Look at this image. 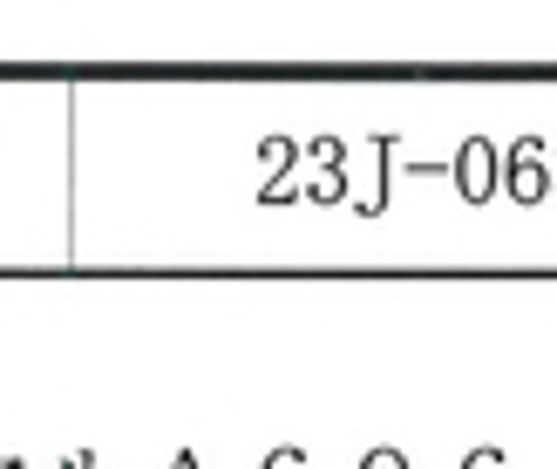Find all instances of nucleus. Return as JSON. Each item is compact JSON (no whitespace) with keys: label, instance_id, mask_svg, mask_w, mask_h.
<instances>
[{"label":"nucleus","instance_id":"obj_10","mask_svg":"<svg viewBox=\"0 0 557 469\" xmlns=\"http://www.w3.org/2000/svg\"><path fill=\"white\" fill-rule=\"evenodd\" d=\"M0 469H21V456H0Z\"/></svg>","mask_w":557,"mask_h":469},{"label":"nucleus","instance_id":"obj_9","mask_svg":"<svg viewBox=\"0 0 557 469\" xmlns=\"http://www.w3.org/2000/svg\"><path fill=\"white\" fill-rule=\"evenodd\" d=\"M171 469H205V462H198V456H190V449H177V456H171Z\"/></svg>","mask_w":557,"mask_h":469},{"label":"nucleus","instance_id":"obj_6","mask_svg":"<svg viewBox=\"0 0 557 469\" xmlns=\"http://www.w3.org/2000/svg\"><path fill=\"white\" fill-rule=\"evenodd\" d=\"M259 469H306V449H299V443H278V449H265Z\"/></svg>","mask_w":557,"mask_h":469},{"label":"nucleus","instance_id":"obj_8","mask_svg":"<svg viewBox=\"0 0 557 469\" xmlns=\"http://www.w3.org/2000/svg\"><path fill=\"white\" fill-rule=\"evenodd\" d=\"M462 469H504V449H469Z\"/></svg>","mask_w":557,"mask_h":469},{"label":"nucleus","instance_id":"obj_4","mask_svg":"<svg viewBox=\"0 0 557 469\" xmlns=\"http://www.w3.org/2000/svg\"><path fill=\"white\" fill-rule=\"evenodd\" d=\"M347 190H354V184H347V163H326V171L306 184V198H313V205H341Z\"/></svg>","mask_w":557,"mask_h":469},{"label":"nucleus","instance_id":"obj_2","mask_svg":"<svg viewBox=\"0 0 557 469\" xmlns=\"http://www.w3.org/2000/svg\"><path fill=\"white\" fill-rule=\"evenodd\" d=\"M449 184L462 190V205H490L496 198V144L490 136H462V150L449 157Z\"/></svg>","mask_w":557,"mask_h":469},{"label":"nucleus","instance_id":"obj_11","mask_svg":"<svg viewBox=\"0 0 557 469\" xmlns=\"http://www.w3.org/2000/svg\"><path fill=\"white\" fill-rule=\"evenodd\" d=\"M550 198H557V177H550Z\"/></svg>","mask_w":557,"mask_h":469},{"label":"nucleus","instance_id":"obj_3","mask_svg":"<svg viewBox=\"0 0 557 469\" xmlns=\"http://www.w3.org/2000/svg\"><path fill=\"white\" fill-rule=\"evenodd\" d=\"M395 144H401L395 129H374V136H368V150H374V190L360 198V218H381V205H387V177H395Z\"/></svg>","mask_w":557,"mask_h":469},{"label":"nucleus","instance_id":"obj_12","mask_svg":"<svg viewBox=\"0 0 557 469\" xmlns=\"http://www.w3.org/2000/svg\"><path fill=\"white\" fill-rule=\"evenodd\" d=\"M550 157H557V144H550Z\"/></svg>","mask_w":557,"mask_h":469},{"label":"nucleus","instance_id":"obj_5","mask_svg":"<svg viewBox=\"0 0 557 469\" xmlns=\"http://www.w3.org/2000/svg\"><path fill=\"white\" fill-rule=\"evenodd\" d=\"M299 150H306V157H320V171H326V163H347V136H306Z\"/></svg>","mask_w":557,"mask_h":469},{"label":"nucleus","instance_id":"obj_7","mask_svg":"<svg viewBox=\"0 0 557 469\" xmlns=\"http://www.w3.org/2000/svg\"><path fill=\"white\" fill-rule=\"evenodd\" d=\"M360 469H414V462H408L401 449H387V443H381V449H368V456H360Z\"/></svg>","mask_w":557,"mask_h":469},{"label":"nucleus","instance_id":"obj_1","mask_svg":"<svg viewBox=\"0 0 557 469\" xmlns=\"http://www.w3.org/2000/svg\"><path fill=\"white\" fill-rule=\"evenodd\" d=\"M544 150H550V136H517L510 150H496V198H517V205H544V198H550V171H544Z\"/></svg>","mask_w":557,"mask_h":469}]
</instances>
